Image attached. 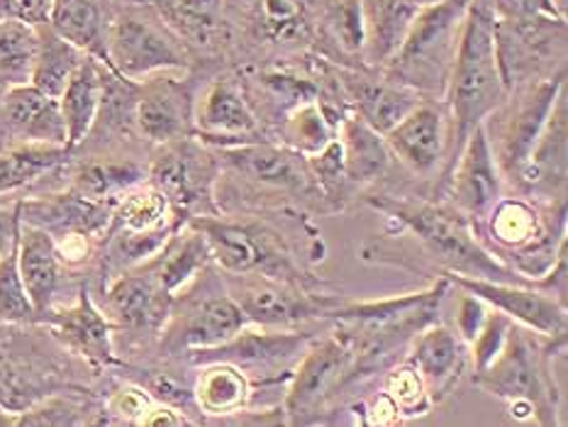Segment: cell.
I'll use <instances>...</instances> for the list:
<instances>
[{"mask_svg":"<svg viewBox=\"0 0 568 427\" xmlns=\"http://www.w3.org/2000/svg\"><path fill=\"white\" fill-rule=\"evenodd\" d=\"M505 98H508V89H505L498 67L496 16H493L490 0H468L459 47H456L447 91H444L452 140L442 176L462 152L468 134L488 122Z\"/></svg>","mask_w":568,"mask_h":427,"instance_id":"1","label":"cell"},{"mask_svg":"<svg viewBox=\"0 0 568 427\" xmlns=\"http://www.w3.org/2000/svg\"><path fill=\"white\" fill-rule=\"evenodd\" d=\"M101 374L42 323H0V408L22 413L59 390L95 388Z\"/></svg>","mask_w":568,"mask_h":427,"instance_id":"2","label":"cell"},{"mask_svg":"<svg viewBox=\"0 0 568 427\" xmlns=\"http://www.w3.org/2000/svg\"><path fill=\"white\" fill-rule=\"evenodd\" d=\"M368 205L378 213L388 215L393 223L407 230L432 262L437 264L439 274H459L486 281H508V284H532L517 276L513 268L496 260L480 240L471 223L444 203H432L425 199H398V195H374Z\"/></svg>","mask_w":568,"mask_h":427,"instance_id":"3","label":"cell"},{"mask_svg":"<svg viewBox=\"0 0 568 427\" xmlns=\"http://www.w3.org/2000/svg\"><path fill=\"white\" fill-rule=\"evenodd\" d=\"M564 345L566 339H545L513 323L500 354L484 372L474 374V384L508 403L515 420L559 425V390L551 374V357Z\"/></svg>","mask_w":568,"mask_h":427,"instance_id":"4","label":"cell"},{"mask_svg":"<svg viewBox=\"0 0 568 427\" xmlns=\"http://www.w3.org/2000/svg\"><path fill=\"white\" fill-rule=\"evenodd\" d=\"M466 8L468 0H439L419 8L405 42L383 73L432 101L444 98Z\"/></svg>","mask_w":568,"mask_h":427,"instance_id":"5","label":"cell"},{"mask_svg":"<svg viewBox=\"0 0 568 427\" xmlns=\"http://www.w3.org/2000/svg\"><path fill=\"white\" fill-rule=\"evenodd\" d=\"M108 67L140 81L159 71H189L191 52L150 6L118 0L108 24Z\"/></svg>","mask_w":568,"mask_h":427,"instance_id":"6","label":"cell"},{"mask_svg":"<svg viewBox=\"0 0 568 427\" xmlns=\"http://www.w3.org/2000/svg\"><path fill=\"white\" fill-rule=\"evenodd\" d=\"M93 296L115 329V352L122 364L138 359L152 342L156 345L174 303V296L144 264L110 278Z\"/></svg>","mask_w":568,"mask_h":427,"instance_id":"7","label":"cell"},{"mask_svg":"<svg viewBox=\"0 0 568 427\" xmlns=\"http://www.w3.org/2000/svg\"><path fill=\"white\" fill-rule=\"evenodd\" d=\"M220 179L222 164L217 150L197 140L195 134L152 146L146 181L169 201L179 223L220 215V205L215 203Z\"/></svg>","mask_w":568,"mask_h":427,"instance_id":"8","label":"cell"},{"mask_svg":"<svg viewBox=\"0 0 568 427\" xmlns=\"http://www.w3.org/2000/svg\"><path fill=\"white\" fill-rule=\"evenodd\" d=\"M566 89V71L547 79H535L515 85L508 98L490 118H498L496 142L490 140L493 154L500 166L503 181L515 191L520 183L523 169L535 150L541 128L557 103L559 93Z\"/></svg>","mask_w":568,"mask_h":427,"instance_id":"9","label":"cell"},{"mask_svg":"<svg viewBox=\"0 0 568 427\" xmlns=\"http://www.w3.org/2000/svg\"><path fill=\"white\" fill-rule=\"evenodd\" d=\"M246 327V317L227 291H210L195 296L189 286L174 296L171 315L156 339L162 359L186 357L191 352H205L227 345Z\"/></svg>","mask_w":568,"mask_h":427,"instance_id":"10","label":"cell"},{"mask_svg":"<svg viewBox=\"0 0 568 427\" xmlns=\"http://www.w3.org/2000/svg\"><path fill=\"white\" fill-rule=\"evenodd\" d=\"M496 52L505 89L566 71V18L496 20Z\"/></svg>","mask_w":568,"mask_h":427,"instance_id":"11","label":"cell"},{"mask_svg":"<svg viewBox=\"0 0 568 427\" xmlns=\"http://www.w3.org/2000/svg\"><path fill=\"white\" fill-rule=\"evenodd\" d=\"M225 291L240 305L246 323L258 327H291L327 317L335 298H317L305 293L295 281H283L266 274H225Z\"/></svg>","mask_w":568,"mask_h":427,"instance_id":"12","label":"cell"},{"mask_svg":"<svg viewBox=\"0 0 568 427\" xmlns=\"http://www.w3.org/2000/svg\"><path fill=\"white\" fill-rule=\"evenodd\" d=\"M37 323L49 327V333L95 374L118 372L122 366L115 352V329L95 303L89 281H83L71 303L52 305L37 317Z\"/></svg>","mask_w":568,"mask_h":427,"instance_id":"13","label":"cell"},{"mask_svg":"<svg viewBox=\"0 0 568 427\" xmlns=\"http://www.w3.org/2000/svg\"><path fill=\"white\" fill-rule=\"evenodd\" d=\"M442 189L447 191V203L456 213H462L474 230L503 199L505 181L496 154H493L486 125H478L468 134L462 152L442 176Z\"/></svg>","mask_w":568,"mask_h":427,"instance_id":"14","label":"cell"},{"mask_svg":"<svg viewBox=\"0 0 568 427\" xmlns=\"http://www.w3.org/2000/svg\"><path fill=\"white\" fill-rule=\"evenodd\" d=\"M134 128L146 146H162L195 132V83L159 71L138 81Z\"/></svg>","mask_w":568,"mask_h":427,"instance_id":"15","label":"cell"},{"mask_svg":"<svg viewBox=\"0 0 568 427\" xmlns=\"http://www.w3.org/2000/svg\"><path fill=\"white\" fill-rule=\"evenodd\" d=\"M189 223L203 232L213 264L222 268V274H266L293 281L288 256L281 254L264 230L232 223L222 215L193 217Z\"/></svg>","mask_w":568,"mask_h":427,"instance_id":"16","label":"cell"},{"mask_svg":"<svg viewBox=\"0 0 568 427\" xmlns=\"http://www.w3.org/2000/svg\"><path fill=\"white\" fill-rule=\"evenodd\" d=\"M352 369L349 345L339 333L313 342L303 352V359L291 378V388L283 413L291 425L311 423L329 396L347 384Z\"/></svg>","mask_w":568,"mask_h":427,"instance_id":"17","label":"cell"},{"mask_svg":"<svg viewBox=\"0 0 568 427\" xmlns=\"http://www.w3.org/2000/svg\"><path fill=\"white\" fill-rule=\"evenodd\" d=\"M152 146H115L98 152H71L64 169L67 186L98 203H115L122 193L146 183Z\"/></svg>","mask_w":568,"mask_h":427,"instance_id":"18","label":"cell"},{"mask_svg":"<svg viewBox=\"0 0 568 427\" xmlns=\"http://www.w3.org/2000/svg\"><path fill=\"white\" fill-rule=\"evenodd\" d=\"M456 288L474 293L488 308L510 317L513 323L532 329L545 339H566V305L547 291L532 284H508V281H486L459 274H442Z\"/></svg>","mask_w":568,"mask_h":427,"instance_id":"19","label":"cell"},{"mask_svg":"<svg viewBox=\"0 0 568 427\" xmlns=\"http://www.w3.org/2000/svg\"><path fill=\"white\" fill-rule=\"evenodd\" d=\"M113 203H98L79 195L73 189H44L40 193L24 191L20 195V220L44 230L52 240L61 237H95L103 240Z\"/></svg>","mask_w":568,"mask_h":427,"instance_id":"20","label":"cell"},{"mask_svg":"<svg viewBox=\"0 0 568 427\" xmlns=\"http://www.w3.org/2000/svg\"><path fill=\"white\" fill-rule=\"evenodd\" d=\"M386 144L398 162L415 176H432L447 166L452 125L447 105L425 98L386 134Z\"/></svg>","mask_w":568,"mask_h":427,"instance_id":"21","label":"cell"},{"mask_svg":"<svg viewBox=\"0 0 568 427\" xmlns=\"http://www.w3.org/2000/svg\"><path fill=\"white\" fill-rule=\"evenodd\" d=\"M568 179V115H566V89L559 93L551 113L541 128L523 169L520 183L515 193L527 195L537 203H561L566 201Z\"/></svg>","mask_w":568,"mask_h":427,"instance_id":"22","label":"cell"},{"mask_svg":"<svg viewBox=\"0 0 568 427\" xmlns=\"http://www.w3.org/2000/svg\"><path fill=\"white\" fill-rule=\"evenodd\" d=\"M339 93L347 98V105L354 115H359L366 125L386 134L393 125L410 113V110L425 101V95L403 85L388 73L374 69H337Z\"/></svg>","mask_w":568,"mask_h":427,"instance_id":"23","label":"cell"},{"mask_svg":"<svg viewBox=\"0 0 568 427\" xmlns=\"http://www.w3.org/2000/svg\"><path fill=\"white\" fill-rule=\"evenodd\" d=\"M215 150L222 166L232 169L234 174L242 179L258 183V186L295 193L317 191L305 156L298 152H291L288 146H276L266 140H254L232 146H215Z\"/></svg>","mask_w":568,"mask_h":427,"instance_id":"24","label":"cell"},{"mask_svg":"<svg viewBox=\"0 0 568 427\" xmlns=\"http://www.w3.org/2000/svg\"><path fill=\"white\" fill-rule=\"evenodd\" d=\"M61 144L67 146V128L59 101L37 91L32 83L10 85L0 98V146Z\"/></svg>","mask_w":568,"mask_h":427,"instance_id":"25","label":"cell"},{"mask_svg":"<svg viewBox=\"0 0 568 427\" xmlns=\"http://www.w3.org/2000/svg\"><path fill=\"white\" fill-rule=\"evenodd\" d=\"M258 132V118L246 98L242 83L232 79H217L195 101V138L210 146H232L254 142Z\"/></svg>","mask_w":568,"mask_h":427,"instance_id":"26","label":"cell"},{"mask_svg":"<svg viewBox=\"0 0 568 427\" xmlns=\"http://www.w3.org/2000/svg\"><path fill=\"white\" fill-rule=\"evenodd\" d=\"M466 342L447 325L429 323L410 339L405 362L423 376L429 398L439 403L459 384L466 366Z\"/></svg>","mask_w":568,"mask_h":427,"instance_id":"27","label":"cell"},{"mask_svg":"<svg viewBox=\"0 0 568 427\" xmlns=\"http://www.w3.org/2000/svg\"><path fill=\"white\" fill-rule=\"evenodd\" d=\"M18 268L34 313L40 317L59 303L61 291L67 286V268L59 260L54 240L44 230L22 220L18 227Z\"/></svg>","mask_w":568,"mask_h":427,"instance_id":"28","label":"cell"},{"mask_svg":"<svg viewBox=\"0 0 568 427\" xmlns=\"http://www.w3.org/2000/svg\"><path fill=\"white\" fill-rule=\"evenodd\" d=\"M364 67L383 71L405 42L419 8L407 0H362Z\"/></svg>","mask_w":568,"mask_h":427,"instance_id":"29","label":"cell"},{"mask_svg":"<svg viewBox=\"0 0 568 427\" xmlns=\"http://www.w3.org/2000/svg\"><path fill=\"white\" fill-rule=\"evenodd\" d=\"M144 266L171 296H176L183 288H189L207 266H213V254H210L203 232L191 223H183L166 240L164 247L150 262H144Z\"/></svg>","mask_w":568,"mask_h":427,"instance_id":"30","label":"cell"},{"mask_svg":"<svg viewBox=\"0 0 568 427\" xmlns=\"http://www.w3.org/2000/svg\"><path fill=\"white\" fill-rule=\"evenodd\" d=\"M337 140L342 146V162H344V176L354 186H366V183L378 181L388 171L390 164V150L386 138L376 132L372 125L354 115L352 110H342Z\"/></svg>","mask_w":568,"mask_h":427,"instance_id":"31","label":"cell"},{"mask_svg":"<svg viewBox=\"0 0 568 427\" xmlns=\"http://www.w3.org/2000/svg\"><path fill=\"white\" fill-rule=\"evenodd\" d=\"M150 6L189 52L213 49L225 30V0H138Z\"/></svg>","mask_w":568,"mask_h":427,"instance_id":"32","label":"cell"},{"mask_svg":"<svg viewBox=\"0 0 568 427\" xmlns=\"http://www.w3.org/2000/svg\"><path fill=\"white\" fill-rule=\"evenodd\" d=\"M118 0H54L49 24L69 42L108 64V24Z\"/></svg>","mask_w":568,"mask_h":427,"instance_id":"33","label":"cell"},{"mask_svg":"<svg viewBox=\"0 0 568 427\" xmlns=\"http://www.w3.org/2000/svg\"><path fill=\"white\" fill-rule=\"evenodd\" d=\"M71 152L61 144L0 146V195L24 193L52 176H64Z\"/></svg>","mask_w":568,"mask_h":427,"instance_id":"34","label":"cell"},{"mask_svg":"<svg viewBox=\"0 0 568 427\" xmlns=\"http://www.w3.org/2000/svg\"><path fill=\"white\" fill-rule=\"evenodd\" d=\"M103 91V61L85 54L79 69L73 71L67 89L57 98L59 113L67 128V150L73 152L91 132Z\"/></svg>","mask_w":568,"mask_h":427,"instance_id":"35","label":"cell"},{"mask_svg":"<svg viewBox=\"0 0 568 427\" xmlns=\"http://www.w3.org/2000/svg\"><path fill=\"white\" fill-rule=\"evenodd\" d=\"M193 398L197 410L210 418L242 413L252 398L250 376L230 362L203 364L201 376L195 378Z\"/></svg>","mask_w":568,"mask_h":427,"instance_id":"36","label":"cell"},{"mask_svg":"<svg viewBox=\"0 0 568 427\" xmlns=\"http://www.w3.org/2000/svg\"><path fill=\"white\" fill-rule=\"evenodd\" d=\"M83 57V49L69 42L67 37H61L52 24H37V54L30 83L49 98H59L61 91L67 89L69 79L73 77V71L79 69Z\"/></svg>","mask_w":568,"mask_h":427,"instance_id":"37","label":"cell"},{"mask_svg":"<svg viewBox=\"0 0 568 427\" xmlns=\"http://www.w3.org/2000/svg\"><path fill=\"white\" fill-rule=\"evenodd\" d=\"M342 113H332L323 98L303 101L291 108L281 122V144L291 152L313 156L337 138Z\"/></svg>","mask_w":568,"mask_h":427,"instance_id":"38","label":"cell"},{"mask_svg":"<svg viewBox=\"0 0 568 427\" xmlns=\"http://www.w3.org/2000/svg\"><path fill=\"white\" fill-rule=\"evenodd\" d=\"M174 211H171L169 201L159 193L150 181L140 183L130 191H125L113 203V217H110L108 227H125V230H162V227H181Z\"/></svg>","mask_w":568,"mask_h":427,"instance_id":"39","label":"cell"},{"mask_svg":"<svg viewBox=\"0 0 568 427\" xmlns=\"http://www.w3.org/2000/svg\"><path fill=\"white\" fill-rule=\"evenodd\" d=\"M252 28L271 44H301L313 34V22L303 0H258Z\"/></svg>","mask_w":568,"mask_h":427,"instance_id":"40","label":"cell"},{"mask_svg":"<svg viewBox=\"0 0 568 427\" xmlns=\"http://www.w3.org/2000/svg\"><path fill=\"white\" fill-rule=\"evenodd\" d=\"M37 54V28L30 22L0 20V83L24 85L32 79Z\"/></svg>","mask_w":568,"mask_h":427,"instance_id":"41","label":"cell"},{"mask_svg":"<svg viewBox=\"0 0 568 427\" xmlns=\"http://www.w3.org/2000/svg\"><path fill=\"white\" fill-rule=\"evenodd\" d=\"M0 323H37L34 305L18 268V240L0 256Z\"/></svg>","mask_w":568,"mask_h":427,"instance_id":"42","label":"cell"},{"mask_svg":"<svg viewBox=\"0 0 568 427\" xmlns=\"http://www.w3.org/2000/svg\"><path fill=\"white\" fill-rule=\"evenodd\" d=\"M323 28L344 54L364 52V12L362 0H332L323 12Z\"/></svg>","mask_w":568,"mask_h":427,"instance_id":"43","label":"cell"},{"mask_svg":"<svg viewBox=\"0 0 568 427\" xmlns=\"http://www.w3.org/2000/svg\"><path fill=\"white\" fill-rule=\"evenodd\" d=\"M383 394L390 398L400 418H419V415H425L435 406L423 376H419L407 362L395 366L386 376V382H383Z\"/></svg>","mask_w":568,"mask_h":427,"instance_id":"44","label":"cell"},{"mask_svg":"<svg viewBox=\"0 0 568 427\" xmlns=\"http://www.w3.org/2000/svg\"><path fill=\"white\" fill-rule=\"evenodd\" d=\"M510 325L513 321L510 317H505L503 313H488L484 327L478 329V335L474 337V342L468 347H471V359H474V374L476 372H484L486 366L498 357L505 339H508L510 333Z\"/></svg>","mask_w":568,"mask_h":427,"instance_id":"45","label":"cell"},{"mask_svg":"<svg viewBox=\"0 0 568 427\" xmlns=\"http://www.w3.org/2000/svg\"><path fill=\"white\" fill-rule=\"evenodd\" d=\"M496 20L523 22L535 18H566L557 0H490Z\"/></svg>","mask_w":568,"mask_h":427,"instance_id":"46","label":"cell"},{"mask_svg":"<svg viewBox=\"0 0 568 427\" xmlns=\"http://www.w3.org/2000/svg\"><path fill=\"white\" fill-rule=\"evenodd\" d=\"M486 317H488V305L480 298H476L474 293L462 291L459 308H456V333L462 335L466 345H471L474 337L478 335V329L484 327Z\"/></svg>","mask_w":568,"mask_h":427,"instance_id":"47","label":"cell"},{"mask_svg":"<svg viewBox=\"0 0 568 427\" xmlns=\"http://www.w3.org/2000/svg\"><path fill=\"white\" fill-rule=\"evenodd\" d=\"M54 0H0V20L12 18L30 24L49 22Z\"/></svg>","mask_w":568,"mask_h":427,"instance_id":"48","label":"cell"},{"mask_svg":"<svg viewBox=\"0 0 568 427\" xmlns=\"http://www.w3.org/2000/svg\"><path fill=\"white\" fill-rule=\"evenodd\" d=\"M20 195H0V256H3L18 240L20 227Z\"/></svg>","mask_w":568,"mask_h":427,"instance_id":"49","label":"cell"},{"mask_svg":"<svg viewBox=\"0 0 568 427\" xmlns=\"http://www.w3.org/2000/svg\"><path fill=\"white\" fill-rule=\"evenodd\" d=\"M407 3H413V6H417V8H427V6L439 3V0H407Z\"/></svg>","mask_w":568,"mask_h":427,"instance_id":"50","label":"cell"},{"mask_svg":"<svg viewBox=\"0 0 568 427\" xmlns=\"http://www.w3.org/2000/svg\"><path fill=\"white\" fill-rule=\"evenodd\" d=\"M8 91V85L6 83H0V98H3V93Z\"/></svg>","mask_w":568,"mask_h":427,"instance_id":"51","label":"cell"}]
</instances>
